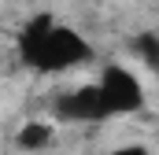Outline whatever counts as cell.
<instances>
[{
  "mask_svg": "<svg viewBox=\"0 0 159 155\" xmlns=\"http://www.w3.org/2000/svg\"><path fill=\"white\" fill-rule=\"evenodd\" d=\"M89 55H93L89 41L74 26L52 19V15L30 19L19 33V59L37 74H67V70L81 67Z\"/></svg>",
  "mask_w": 159,
  "mask_h": 155,
  "instance_id": "cell-1",
  "label": "cell"
},
{
  "mask_svg": "<svg viewBox=\"0 0 159 155\" xmlns=\"http://www.w3.org/2000/svg\"><path fill=\"white\" fill-rule=\"evenodd\" d=\"M96 89H100V100L107 107V118L133 115V111L144 107V85H141V78L133 70H126V67H119V63H111V67L100 70Z\"/></svg>",
  "mask_w": 159,
  "mask_h": 155,
  "instance_id": "cell-2",
  "label": "cell"
},
{
  "mask_svg": "<svg viewBox=\"0 0 159 155\" xmlns=\"http://www.w3.org/2000/svg\"><path fill=\"white\" fill-rule=\"evenodd\" d=\"M52 111H56L59 122H104V118H107V107H104V100H100L96 81L59 92L56 104H52Z\"/></svg>",
  "mask_w": 159,
  "mask_h": 155,
  "instance_id": "cell-3",
  "label": "cell"
},
{
  "mask_svg": "<svg viewBox=\"0 0 159 155\" xmlns=\"http://www.w3.org/2000/svg\"><path fill=\"white\" fill-rule=\"evenodd\" d=\"M15 144L26 148V152L48 148V144H52V126H44V122H26V126L19 129V137H15Z\"/></svg>",
  "mask_w": 159,
  "mask_h": 155,
  "instance_id": "cell-4",
  "label": "cell"
},
{
  "mask_svg": "<svg viewBox=\"0 0 159 155\" xmlns=\"http://www.w3.org/2000/svg\"><path fill=\"white\" fill-rule=\"evenodd\" d=\"M133 52H137L141 63L159 78V33H141V37H133Z\"/></svg>",
  "mask_w": 159,
  "mask_h": 155,
  "instance_id": "cell-5",
  "label": "cell"
},
{
  "mask_svg": "<svg viewBox=\"0 0 159 155\" xmlns=\"http://www.w3.org/2000/svg\"><path fill=\"white\" fill-rule=\"evenodd\" d=\"M107 155H148V152L137 148V144H129V148H115V152H107Z\"/></svg>",
  "mask_w": 159,
  "mask_h": 155,
  "instance_id": "cell-6",
  "label": "cell"
}]
</instances>
